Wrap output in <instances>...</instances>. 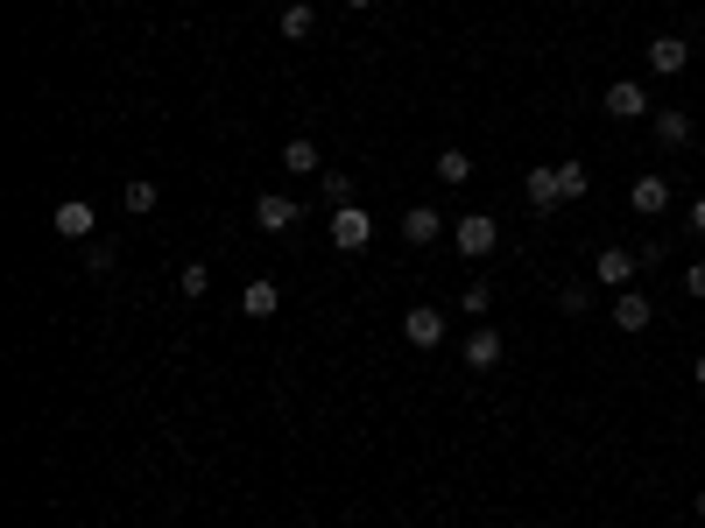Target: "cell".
Masks as SVG:
<instances>
[{"label": "cell", "mask_w": 705, "mask_h": 528, "mask_svg": "<svg viewBox=\"0 0 705 528\" xmlns=\"http://www.w3.org/2000/svg\"><path fill=\"white\" fill-rule=\"evenodd\" d=\"M452 247L466 254V261H487V254L501 247V219H494V211H466V219L452 225Z\"/></svg>", "instance_id": "obj_1"}, {"label": "cell", "mask_w": 705, "mask_h": 528, "mask_svg": "<svg viewBox=\"0 0 705 528\" xmlns=\"http://www.w3.org/2000/svg\"><path fill=\"white\" fill-rule=\"evenodd\" d=\"M607 324H613V331H628V339H642V331L656 324V304H649L642 290H621V296L607 304Z\"/></svg>", "instance_id": "obj_2"}, {"label": "cell", "mask_w": 705, "mask_h": 528, "mask_svg": "<svg viewBox=\"0 0 705 528\" xmlns=\"http://www.w3.org/2000/svg\"><path fill=\"white\" fill-rule=\"evenodd\" d=\"M367 240H374V219H367V211H360V205H332V247L339 254H360Z\"/></svg>", "instance_id": "obj_3"}, {"label": "cell", "mask_w": 705, "mask_h": 528, "mask_svg": "<svg viewBox=\"0 0 705 528\" xmlns=\"http://www.w3.org/2000/svg\"><path fill=\"white\" fill-rule=\"evenodd\" d=\"M635 254H628V247H599V261H593V282H599V290H613V296H621L628 290V282H635Z\"/></svg>", "instance_id": "obj_4"}, {"label": "cell", "mask_w": 705, "mask_h": 528, "mask_svg": "<svg viewBox=\"0 0 705 528\" xmlns=\"http://www.w3.org/2000/svg\"><path fill=\"white\" fill-rule=\"evenodd\" d=\"M607 113H613V120H649V113H656V106H649V85L613 78V85H607Z\"/></svg>", "instance_id": "obj_5"}, {"label": "cell", "mask_w": 705, "mask_h": 528, "mask_svg": "<svg viewBox=\"0 0 705 528\" xmlns=\"http://www.w3.org/2000/svg\"><path fill=\"white\" fill-rule=\"evenodd\" d=\"M296 219H304V205H296V198H282V191H262V205H254V225H262V233H290Z\"/></svg>", "instance_id": "obj_6"}, {"label": "cell", "mask_w": 705, "mask_h": 528, "mask_svg": "<svg viewBox=\"0 0 705 528\" xmlns=\"http://www.w3.org/2000/svg\"><path fill=\"white\" fill-rule=\"evenodd\" d=\"M50 225H57L64 240H93V233H99V211L85 205V198H64V205L50 211Z\"/></svg>", "instance_id": "obj_7"}, {"label": "cell", "mask_w": 705, "mask_h": 528, "mask_svg": "<svg viewBox=\"0 0 705 528\" xmlns=\"http://www.w3.org/2000/svg\"><path fill=\"white\" fill-rule=\"evenodd\" d=\"M642 57H649V71H656V78H678V71L692 64V42H684V36H656Z\"/></svg>", "instance_id": "obj_8"}, {"label": "cell", "mask_w": 705, "mask_h": 528, "mask_svg": "<svg viewBox=\"0 0 705 528\" xmlns=\"http://www.w3.org/2000/svg\"><path fill=\"white\" fill-rule=\"evenodd\" d=\"M402 339H410L416 353H430V345L445 339V317H438V304H416L410 317H402Z\"/></svg>", "instance_id": "obj_9"}, {"label": "cell", "mask_w": 705, "mask_h": 528, "mask_svg": "<svg viewBox=\"0 0 705 528\" xmlns=\"http://www.w3.org/2000/svg\"><path fill=\"white\" fill-rule=\"evenodd\" d=\"M501 353H508V345H501V331H494V324H473V331H466V367H473V373L501 367Z\"/></svg>", "instance_id": "obj_10"}, {"label": "cell", "mask_w": 705, "mask_h": 528, "mask_svg": "<svg viewBox=\"0 0 705 528\" xmlns=\"http://www.w3.org/2000/svg\"><path fill=\"white\" fill-rule=\"evenodd\" d=\"M649 134L664 148H684V142H692V113H684V106H656V113H649Z\"/></svg>", "instance_id": "obj_11"}, {"label": "cell", "mask_w": 705, "mask_h": 528, "mask_svg": "<svg viewBox=\"0 0 705 528\" xmlns=\"http://www.w3.org/2000/svg\"><path fill=\"white\" fill-rule=\"evenodd\" d=\"M282 170H290V176H318L325 170V148L311 142V134H290V142H282Z\"/></svg>", "instance_id": "obj_12"}, {"label": "cell", "mask_w": 705, "mask_h": 528, "mask_svg": "<svg viewBox=\"0 0 705 528\" xmlns=\"http://www.w3.org/2000/svg\"><path fill=\"white\" fill-rule=\"evenodd\" d=\"M628 205H635L642 219H664V211H670V176H635V191H628Z\"/></svg>", "instance_id": "obj_13"}, {"label": "cell", "mask_w": 705, "mask_h": 528, "mask_svg": "<svg viewBox=\"0 0 705 528\" xmlns=\"http://www.w3.org/2000/svg\"><path fill=\"white\" fill-rule=\"evenodd\" d=\"M438 205H410L402 211V240H410V247H438Z\"/></svg>", "instance_id": "obj_14"}, {"label": "cell", "mask_w": 705, "mask_h": 528, "mask_svg": "<svg viewBox=\"0 0 705 528\" xmlns=\"http://www.w3.org/2000/svg\"><path fill=\"white\" fill-rule=\"evenodd\" d=\"M522 191H530V205H536V211H558V205H564V191H558V170H550V162H536V170L522 176Z\"/></svg>", "instance_id": "obj_15"}, {"label": "cell", "mask_w": 705, "mask_h": 528, "mask_svg": "<svg viewBox=\"0 0 705 528\" xmlns=\"http://www.w3.org/2000/svg\"><path fill=\"white\" fill-rule=\"evenodd\" d=\"M276 28H282V42H311V36H318V14H311L304 0H290V8H282V22H276Z\"/></svg>", "instance_id": "obj_16"}, {"label": "cell", "mask_w": 705, "mask_h": 528, "mask_svg": "<svg viewBox=\"0 0 705 528\" xmlns=\"http://www.w3.org/2000/svg\"><path fill=\"white\" fill-rule=\"evenodd\" d=\"M240 310H247V317H276L282 310V290H276V282H247V290H240Z\"/></svg>", "instance_id": "obj_17"}, {"label": "cell", "mask_w": 705, "mask_h": 528, "mask_svg": "<svg viewBox=\"0 0 705 528\" xmlns=\"http://www.w3.org/2000/svg\"><path fill=\"white\" fill-rule=\"evenodd\" d=\"M558 191H564V205H579L593 191V176H586V162H558Z\"/></svg>", "instance_id": "obj_18"}, {"label": "cell", "mask_w": 705, "mask_h": 528, "mask_svg": "<svg viewBox=\"0 0 705 528\" xmlns=\"http://www.w3.org/2000/svg\"><path fill=\"white\" fill-rule=\"evenodd\" d=\"M438 184H473V156H459V148H445V156H438Z\"/></svg>", "instance_id": "obj_19"}, {"label": "cell", "mask_w": 705, "mask_h": 528, "mask_svg": "<svg viewBox=\"0 0 705 528\" xmlns=\"http://www.w3.org/2000/svg\"><path fill=\"white\" fill-rule=\"evenodd\" d=\"M177 290H184L191 304H198V296L212 290V268H205V261H184V268H177Z\"/></svg>", "instance_id": "obj_20"}, {"label": "cell", "mask_w": 705, "mask_h": 528, "mask_svg": "<svg viewBox=\"0 0 705 528\" xmlns=\"http://www.w3.org/2000/svg\"><path fill=\"white\" fill-rule=\"evenodd\" d=\"M459 310H466V317H487V310H494V282H487V275H473V282H466V296H459Z\"/></svg>", "instance_id": "obj_21"}, {"label": "cell", "mask_w": 705, "mask_h": 528, "mask_svg": "<svg viewBox=\"0 0 705 528\" xmlns=\"http://www.w3.org/2000/svg\"><path fill=\"white\" fill-rule=\"evenodd\" d=\"M318 191H325V205H353V176L347 170H318Z\"/></svg>", "instance_id": "obj_22"}, {"label": "cell", "mask_w": 705, "mask_h": 528, "mask_svg": "<svg viewBox=\"0 0 705 528\" xmlns=\"http://www.w3.org/2000/svg\"><path fill=\"white\" fill-rule=\"evenodd\" d=\"M120 205H127V211H156V184H148V176H127Z\"/></svg>", "instance_id": "obj_23"}, {"label": "cell", "mask_w": 705, "mask_h": 528, "mask_svg": "<svg viewBox=\"0 0 705 528\" xmlns=\"http://www.w3.org/2000/svg\"><path fill=\"white\" fill-rule=\"evenodd\" d=\"M558 310L564 317H586L593 310V290H586V282H564V290H558Z\"/></svg>", "instance_id": "obj_24"}, {"label": "cell", "mask_w": 705, "mask_h": 528, "mask_svg": "<svg viewBox=\"0 0 705 528\" xmlns=\"http://www.w3.org/2000/svg\"><path fill=\"white\" fill-rule=\"evenodd\" d=\"M113 261H120V247H113V240H99V247L85 254V268H93V275H113Z\"/></svg>", "instance_id": "obj_25"}, {"label": "cell", "mask_w": 705, "mask_h": 528, "mask_svg": "<svg viewBox=\"0 0 705 528\" xmlns=\"http://www.w3.org/2000/svg\"><path fill=\"white\" fill-rule=\"evenodd\" d=\"M684 296H698V304H705V261L684 268Z\"/></svg>", "instance_id": "obj_26"}, {"label": "cell", "mask_w": 705, "mask_h": 528, "mask_svg": "<svg viewBox=\"0 0 705 528\" xmlns=\"http://www.w3.org/2000/svg\"><path fill=\"white\" fill-rule=\"evenodd\" d=\"M684 225H692V233L705 240V198H692V211H684Z\"/></svg>", "instance_id": "obj_27"}, {"label": "cell", "mask_w": 705, "mask_h": 528, "mask_svg": "<svg viewBox=\"0 0 705 528\" xmlns=\"http://www.w3.org/2000/svg\"><path fill=\"white\" fill-rule=\"evenodd\" d=\"M692 373H698V381H705V353H698V359H692Z\"/></svg>", "instance_id": "obj_28"}, {"label": "cell", "mask_w": 705, "mask_h": 528, "mask_svg": "<svg viewBox=\"0 0 705 528\" xmlns=\"http://www.w3.org/2000/svg\"><path fill=\"white\" fill-rule=\"evenodd\" d=\"M698 521H705V487H698Z\"/></svg>", "instance_id": "obj_29"}, {"label": "cell", "mask_w": 705, "mask_h": 528, "mask_svg": "<svg viewBox=\"0 0 705 528\" xmlns=\"http://www.w3.org/2000/svg\"><path fill=\"white\" fill-rule=\"evenodd\" d=\"M347 8H374V0H347Z\"/></svg>", "instance_id": "obj_30"}]
</instances>
